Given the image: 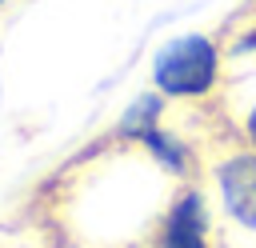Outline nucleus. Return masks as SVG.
<instances>
[{"label":"nucleus","mask_w":256,"mask_h":248,"mask_svg":"<svg viewBox=\"0 0 256 248\" xmlns=\"http://www.w3.org/2000/svg\"><path fill=\"white\" fill-rule=\"evenodd\" d=\"M136 144H144V152L156 160V164H164L168 172H176V176H184L188 172V144L180 140V136H172V132H164L160 124H152L148 132H140L136 136Z\"/></svg>","instance_id":"nucleus-4"},{"label":"nucleus","mask_w":256,"mask_h":248,"mask_svg":"<svg viewBox=\"0 0 256 248\" xmlns=\"http://www.w3.org/2000/svg\"><path fill=\"white\" fill-rule=\"evenodd\" d=\"M152 248H212L208 244V208L204 196L196 188H184L172 196V204L164 208Z\"/></svg>","instance_id":"nucleus-2"},{"label":"nucleus","mask_w":256,"mask_h":248,"mask_svg":"<svg viewBox=\"0 0 256 248\" xmlns=\"http://www.w3.org/2000/svg\"><path fill=\"white\" fill-rule=\"evenodd\" d=\"M0 4H4V0H0Z\"/></svg>","instance_id":"nucleus-6"},{"label":"nucleus","mask_w":256,"mask_h":248,"mask_svg":"<svg viewBox=\"0 0 256 248\" xmlns=\"http://www.w3.org/2000/svg\"><path fill=\"white\" fill-rule=\"evenodd\" d=\"M244 136H248V144H252V152H256V108H252L248 120H244Z\"/></svg>","instance_id":"nucleus-5"},{"label":"nucleus","mask_w":256,"mask_h":248,"mask_svg":"<svg viewBox=\"0 0 256 248\" xmlns=\"http://www.w3.org/2000/svg\"><path fill=\"white\" fill-rule=\"evenodd\" d=\"M152 80L160 96H176V100L208 96L220 80V52L208 36H180L156 56Z\"/></svg>","instance_id":"nucleus-1"},{"label":"nucleus","mask_w":256,"mask_h":248,"mask_svg":"<svg viewBox=\"0 0 256 248\" xmlns=\"http://www.w3.org/2000/svg\"><path fill=\"white\" fill-rule=\"evenodd\" d=\"M216 188L224 212L256 232V152H232L216 164Z\"/></svg>","instance_id":"nucleus-3"}]
</instances>
